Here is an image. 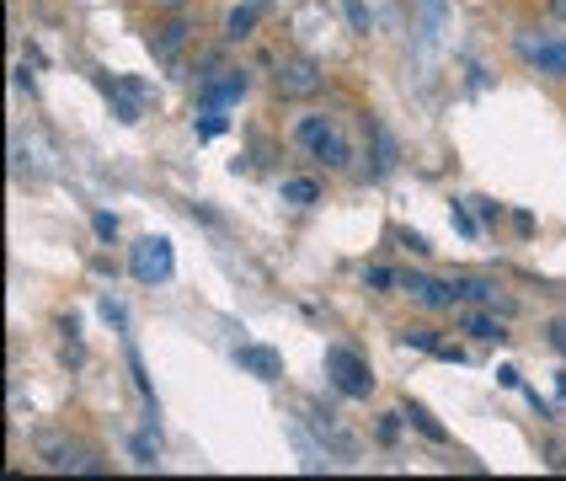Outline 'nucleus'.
Returning <instances> with one entry per match:
<instances>
[{
    "label": "nucleus",
    "mask_w": 566,
    "mask_h": 481,
    "mask_svg": "<svg viewBox=\"0 0 566 481\" xmlns=\"http://www.w3.org/2000/svg\"><path fill=\"white\" fill-rule=\"evenodd\" d=\"M294 145L310 150V161H326L332 172H348V161H353L348 129H342L337 118H326V113H310V118L294 123Z\"/></svg>",
    "instance_id": "f257e3e1"
},
{
    "label": "nucleus",
    "mask_w": 566,
    "mask_h": 481,
    "mask_svg": "<svg viewBox=\"0 0 566 481\" xmlns=\"http://www.w3.org/2000/svg\"><path fill=\"white\" fill-rule=\"evenodd\" d=\"M513 49H518V59H524L529 70L550 75V81H566V33H540V38L518 33Z\"/></svg>",
    "instance_id": "f03ea898"
},
{
    "label": "nucleus",
    "mask_w": 566,
    "mask_h": 481,
    "mask_svg": "<svg viewBox=\"0 0 566 481\" xmlns=\"http://www.w3.org/2000/svg\"><path fill=\"white\" fill-rule=\"evenodd\" d=\"M321 86H326V75H321V65H310V59H283L278 75H273V91H278V97H289V102L321 97Z\"/></svg>",
    "instance_id": "7ed1b4c3"
},
{
    "label": "nucleus",
    "mask_w": 566,
    "mask_h": 481,
    "mask_svg": "<svg viewBox=\"0 0 566 481\" xmlns=\"http://www.w3.org/2000/svg\"><path fill=\"white\" fill-rule=\"evenodd\" d=\"M326 375H332V385H337L342 396H369L374 391L369 364L358 359L353 348H326Z\"/></svg>",
    "instance_id": "20e7f679"
},
{
    "label": "nucleus",
    "mask_w": 566,
    "mask_h": 481,
    "mask_svg": "<svg viewBox=\"0 0 566 481\" xmlns=\"http://www.w3.org/2000/svg\"><path fill=\"white\" fill-rule=\"evenodd\" d=\"M401 289L412 294L422 310H460V284L454 278H433V273H401Z\"/></svg>",
    "instance_id": "39448f33"
},
{
    "label": "nucleus",
    "mask_w": 566,
    "mask_h": 481,
    "mask_svg": "<svg viewBox=\"0 0 566 481\" xmlns=\"http://www.w3.org/2000/svg\"><path fill=\"white\" fill-rule=\"evenodd\" d=\"M134 278L139 284H166L171 278V241L166 236H150L134 246Z\"/></svg>",
    "instance_id": "423d86ee"
},
{
    "label": "nucleus",
    "mask_w": 566,
    "mask_h": 481,
    "mask_svg": "<svg viewBox=\"0 0 566 481\" xmlns=\"http://www.w3.org/2000/svg\"><path fill=\"white\" fill-rule=\"evenodd\" d=\"M454 284H460V300L465 305H486V310H497V316H518V300L502 284H492V278H454Z\"/></svg>",
    "instance_id": "0eeeda50"
},
{
    "label": "nucleus",
    "mask_w": 566,
    "mask_h": 481,
    "mask_svg": "<svg viewBox=\"0 0 566 481\" xmlns=\"http://www.w3.org/2000/svg\"><path fill=\"white\" fill-rule=\"evenodd\" d=\"M502 321L508 316H497V310H486V305H460L454 310V327H460L465 337H476V343H502V337H508Z\"/></svg>",
    "instance_id": "6e6552de"
},
{
    "label": "nucleus",
    "mask_w": 566,
    "mask_h": 481,
    "mask_svg": "<svg viewBox=\"0 0 566 481\" xmlns=\"http://www.w3.org/2000/svg\"><path fill=\"white\" fill-rule=\"evenodd\" d=\"M235 364H241V369H251V375H257V380H278L283 375V359H278V353L273 348H235Z\"/></svg>",
    "instance_id": "1a4fd4ad"
},
{
    "label": "nucleus",
    "mask_w": 566,
    "mask_h": 481,
    "mask_svg": "<svg viewBox=\"0 0 566 481\" xmlns=\"http://www.w3.org/2000/svg\"><path fill=\"white\" fill-rule=\"evenodd\" d=\"M38 460L49 465V471H75V465H81V455H75L59 433H38Z\"/></svg>",
    "instance_id": "9d476101"
},
{
    "label": "nucleus",
    "mask_w": 566,
    "mask_h": 481,
    "mask_svg": "<svg viewBox=\"0 0 566 481\" xmlns=\"http://www.w3.org/2000/svg\"><path fill=\"white\" fill-rule=\"evenodd\" d=\"M187 33H193L187 22H166V27H155V33H150V49L161 54V59H177V49L187 43Z\"/></svg>",
    "instance_id": "9b49d317"
},
{
    "label": "nucleus",
    "mask_w": 566,
    "mask_h": 481,
    "mask_svg": "<svg viewBox=\"0 0 566 481\" xmlns=\"http://www.w3.org/2000/svg\"><path fill=\"white\" fill-rule=\"evenodd\" d=\"M246 70H225V81H209V91H203V97L209 102H230V97H246Z\"/></svg>",
    "instance_id": "f8f14e48"
},
{
    "label": "nucleus",
    "mask_w": 566,
    "mask_h": 481,
    "mask_svg": "<svg viewBox=\"0 0 566 481\" xmlns=\"http://www.w3.org/2000/svg\"><path fill=\"white\" fill-rule=\"evenodd\" d=\"M278 193H283V204H294V209H305V204H316V198H321V188L310 177H289Z\"/></svg>",
    "instance_id": "ddd939ff"
},
{
    "label": "nucleus",
    "mask_w": 566,
    "mask_h": 481,
    "mask_svg": "<svg viewBox=\"0 0 566 481\" xmlns=\"http://www.w3.org/2000/svg\"><path fill=\"white\" fill-rule=\"evenodd\" d=\"M251 27H257V6H235L230 22H225V38L241 43V38H251Z\"/></svg>",
    "instance_id": "4468645a"
},
{
    "label": "nucleus",
    "mask_w": 566,
    "mask_h": 481,
    "mask_svg": "<svg viewBox=\"0 0 566 481\" xmlns=\"http://www.w3.org/2000/svg\"><path fill=\"white\" fill-rule=\"evenodd\" d=\"M406 417H412V423H417L422 433H428V439H433V444H444V439H449V433H444V428H438V423H433V417H428V407H417V401H412V407H406Z\"/></svg>",
    "instance_id": "2eb2a0df"
},
{
    "label": "nucleus",
    "mask_w": 566,
    "mask_h": 481,
    "mask_svg": "<svg viewBox=\"0 0 566 481\" xmlns=\"http://www.w3.org/2000/svg\"><path fill=\"white\" fill-rule=\"evenodd\" d=\"M401 343H406V348H428V353H438V332H433V327H406Z\"/></svg>",
    "instance_id": "dca6fc26"
},
{
    "label": "nucleus",
    "mask_w": 566,
    "mask_h": 481,
    "mask_svg": "<svg viewBox=\"0 0 566 481\" xmlns=\"http://www.w3.org/2000/svg\"><path fill=\"white\" fill-rule=\"evenodd\" d=\"M364 284H369V289H380V294H390V289H401V273H390V268H369V273H364Z\"/></svg>",
    "instance_id": "f3484780"
},
{
    "label": "nucleus",
    "mask_w": 566,
    "mask_h": 481,
    "mask_svg": "<svg viewBox=\"0 0 566 481\" xmlns=\"http://www.w3.org/2000/svg\"><path fill=\"white\" fill-rule=\"evenodd\" d=\"M342 11H348L353 33H369V6H364V0H342Z\"/></svg>",
    "instance_id": "a211bd4d"
},
{
    "label": "nucleus",
    "mask_w": 566,
    "mask_h": 481,
    "mask_svg": "<svg viewBox=\"0 0 566 481\" xmlns=\"http://www.w3.org/2000/svg\"><path fill=\"white\" fill-rule=\"evenodd\" d=\"M545 343H550V348H556L561 359H566V316H556V321L545 327Z\"/></svg>",
    "instance_id": "6ab92c4d"
},
{
    "label": "nucleus",
    "mask_w": 566,
    "mask_h": 481,
    "mask_svg": "<svg viewBox=\"0 0 566 481\" xmlns=\"http://www.w3.org/2000/svg\"><path fill=\"white\" fill-rule=\"evenodd\" d=\"M545 465H550V471H566V449L561 444H545Z\"/></svg>",
    "instance_id": "aec40b11"
},
{
    "label": "nucleus",
    "mask_w": 566,
    "mask_h": 481,
    "mask_svg": "<svg viewBox=\"0 0 566 481\" xmlns=\"http://www.w3.org/2000/svg\"><path fill=\"white\" fill-rule=\"evenodd\" d=\"M134 460L139 465H155V444L150 439H134Z\"/></svg>",
    "instance_id": "412c9836"
},
{
    "label": "nucleus",
    "mask_w": 566,
    "mask_h": 481,
    "mask_svg": "<svg viewBox=\"0 0 566 481\" xmlns=\"http://www.w3.org/2000/svg\"><path fill=\"white\" fill-rule=\"evenodd\" d=\"M97 236H107V241L118 236V220H113V214H97Z\"/></svg>",
    "instance_id": "4be33fe9"
},
{
    "label": "nucleus",
    "mask_w": 566,
    "mask_h": 481,
    "mask_svg": "<svg viewBox=\"0 0 566 481\" xmlns=\"http://www.w3.org/2000/svg\"><path fill=\"white\" fill-rule=\"evenodd\" d=\"M470 204H476V209H481V220H497V214H502V209L492 204V198H470Z\"/></svg>",
    "instance_id": "5701e85b"
},
{
    "label": "nucleus",
    "mask_w": 566,
    "mask_h": 481,
    "mask_svg": "<svg viewBox=\"0 0 566 481\" xmlns=\"http://www.w3.org/2000/svg\"><path fill=\"white\" fill-rule=\"evenodd\" d=\"M454 225H460V230H465V236H476V220H470V214H465L460 204H454Z\"/></svg>",
    "instance_id": "b1692460"
},
{
    "label": "nucleus",
    "mask_w": 566,
    "mask_h": 481,
    "mask_svg": "<svg viewBox=\"0 0 566 481\" xmlns=\"http://www.w3.org/2000/svg\"><path fill=\"white\" fill-rule=\"evenodd\" d=\"M219 129H225V118H219V113H214V118H203V123H198V134H203V139H209V134H219Z\"/></svg>",
    "instance_id": "393cba45"
},
{
    "label": "nucleus",
    "mask_w": 566,
    "mask_h": 481,
    "mask_svg": "<svg viewBox=\"0 0 566 481\" xmlns=\"http://www.w3.org/2000/svg\"><path fill=\"white\" fill-rule=\"evenodd\" d=\"M550 17H556V22L566 27V0H550Z\"/></svg>",
    "instance_id": "a878e982"
},
{
    "label": "nucleus",
    "mask_w": 566,
    "mask_h": 481,
    "mask_svg": "<svg viewBox=\"0 0 566 481\" xmlns=\"http://www.w3.org/2000/svg\"><path fill=\"white\" fill-rule=\"evenodd\" d=\"M155 6H161V11H182L187 0H155Z\"/></svg>",
    "instance_id": "bb28decb"
}]
</instances>
